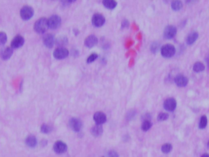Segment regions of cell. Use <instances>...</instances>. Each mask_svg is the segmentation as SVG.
<instances>
[{
	"label": "cell",
	"instance_id": "obj_7",
	"mask_svg": "<svg viewBox=\"0 0 209 157\" xmlns=\"http://www.w3.org/2000/svg\"><path fill=\"white\" fill-rule=\"evenodd\" d=\"M54 151L57 154H63L67 151V145L62 141H57L53 146Z\"/></svg>",
	"mask_w": 209,
	"mask_h": 157
},
{
	"label": "cell",
	"instance_id": "obj_29",
	"mask_svg": "<svg viewBox=\"0 0 209 157\" xmlns=\"http://www.w3.org/2000/svg\"><path fill=\"white\" fill-rule=\"evenodd\" d=\"M159 43L158 42H154V43H152V45H151V47H150V50H151V52L152 53H156L157 51L158 50V49H159Z\"/></svg>",
	"mask_w": 209,
	"mask_h": 157
},
{
	"label": "cell",
	"instance_id": "obj_21",
	"mask_svg": "<svg viewBox=\"0 0 209 157\" xmlns=\"http://www.w3.org/2000/svg\"><path fill=\"white\" fill-rule=\"evenodd\" d=\"M204 68H205L204 64L201 62H196L194 64V66H193V70L195 73H200V72L204 70Z\"/></svg>",
	"mask_w": 209,
	"mask_h": 157
},
{
	"label": "cell",
	"instance_id": "obj_15",
	"mask_svg": "<svg viewBox=\"0 0 209 157\" xmlns=\"http://www.w3.org/2000/svg\"><path fill=\"white\" fill-rule=\"evenodd\" d=\"M175 82L179 87H185L188 84V78L183 75H178L175 77Z\"/></svg>",
	"mask_w": 209,
	"mask_h": 157
},
{
	"label": "cell",
	"instance_id": "obj_32",
	"mask_svg": "<svg viewBox=\"0 0 209 157\" xmlns=\"http://www.w3.org/2000/svg\"><path fill=\"white\" fill-rule=\"evenodd\" d=\"M108 157H119V154L115 151H110L108 153Z\"/></svg>",
	"mask_w": 209,
	"mask_h": 157
},
{
	"label": "cell",
	"instance_id": "obj_26",
	"mask_svg": "<svg viewBox=\"0 0 209 157\" xmlns=\"http://www.w3.org/2000/svg\"><path fill=\"white\" fill-rule=\"evenodd\" d=\"M152 126V123L149 121H145L141 125V130L143 131H148Z\"/></svg>",
	"mask_w": 209,
	"mask_h": 157
},
{
	"label": "cell",
	"instance_id": "obj_11",
	"mask_svg": "<svg viewBox=\"0 0 209 157\" xmlns=\"http://www.w3.org/2000/svg\"><path fill=\"white\" fill-rule=\"evenodd\" d=\"M25 43L24 38L21 35L16 36L14 39H12L11 47L12 48H20Z\"/></svg>",
	"mask_w": 209,
	"mask_h": 157
},
{
	"label": "cell",
	"instance_id": "obj_28",
	"mask_svg": "<svg viewBox=\"0 0 209 157\" xmlns=\"http://www.w3.org/2000/svg\"><path fill=\"white\" fill-rule=\"evenodd\" d=\"M56 41H57V45L62 46L63 47V46L67 44V39H66V37H60V38H59L57 40H56Z\"/></svg>",
	"mask_w": 209,
	"mask_h": 157
},
{
	"label": "cell",
	"instance_id": "obj_34",
	"mask_svg": "<svg viewBox=\"0 0 209 157\" xmlns=\"http://www.w3.org/2000/svg\"><path fill=\"white\" fill-rule=\"evenodd\" d=\"M201 157H209V154H207V153L206 154H203Z\"/></svg>",
	"mask_w": 209,
	"mask_h": 157
},
{
	"label": "cell",
	"instance_id": "obj_19",
	"mask_svg": "<svg viewBox=\"0 0 209 157\" xmlns=\"http://www.w3.org/2000/svg\"><path fill=\"white\" fill-rule=\"evenodd\" d=\"M199 38V33L197 32H192L188 35L186 39V42L188 45H192L194 43V41H196Z\"/></svg>",
	"mask_w": 209,
	"mask_h": 157
},
{
	"label": "cell",
	"instance_id": "obj_9",
	"mask_svg": "<svg viewBox=\"0 0 209 157\" xmlns=\"http://www.w3.org/2000/svg\"><path fill=\"white\" fill-rule=\"evenodd\" d=\"M69 125L73 130L75 132H78L82 129L83 123L78 118H71L69 120Z\"/></svg>",
	"mask_w": 209,
	"mask_h": 157
},
{
	"label": "cell",
	"instance_id": "obj_35",
	"mask_svg": "<svg viewBox=\"0 0 209 157\" xmlns=\"http://www.w3.org/2000/svg\"><path fill=\"white\" fill-rule=\"evenodd\" d=\"M208 148H209V141H208Z\"/></svg>",
	"mask_w": 209,
	"mask_h": 157
},
{
	"label": "cell",
	"instance_id": "obj_27",
	"mask_svg": "<svg viewBox=\"0 0 209 157\" xmlns=\"http://www.w3.org/2000/svg\"><path fill=\"white\" fill-rule=\"evenodd\" d=\"M7 40V34L4 32H0V46H3L6 43Z\"/></svg>",
	"mask_w": 209,
	"mask_h": 157
},
{
	"label": "cell",
	"instance_id": "obj_22",
	"mask_svg": "<svg viewBox=\"0 0 209 157\" xmlns=\"http://www.w3.org/2000/svg\"><path fill=\"white\" fill-rule=\"evenodd\" d=\"M183 6V3L181 1H173L172 3V8L174 11H179L181 9Z\"/></svg>",
	"mask_w": 209,
	"mask_h": 157
},
{
	"label": "cell",
	"instance_id": "obj_33",
	"mask_svg": "<svg viewBox=\"0 0 209 157\" xmlns=\"http://www.w3.org/2000/svg\"><path fill=\"white\" fill-rule=\"evenodd\" d=\"M129 25V22L127 20H124V21L122 22V28H127V27Z\"/></svg>",
	"mask_w": 209,
	"mask_h": 157
},
{
	"label": "cell",
	"instance_id": "obj_20",
	"mask_svg": "<svg viewBox=\"0 0 209 157\" xmlns=\"http://www.w3.org/2000/svg\"><path fill=\"white\" fill-rule=\"evenodd\" d=\"M102 3L108 9H114L117 6V2L113 0H104L102 1Z\"/></svg>",
	"mask_w": 209,
	"mask_h": 157
},
{
	"label": "cell",
	"instance_id": "obj_6",
	"mask_svg": "<svg viewBox=\"0 0 209 157\" xmlns=\"http://www.w3.org/2000/svg\"><path fill=\"white\" fill-rule=\"evenodd\" d=\"M105 22V18L104 17V16L99 13H96L94 14L92 19V23H93V26L95 27H102Z\"/></svg>",
	"mask_w": 209,
	"mask_h": 157
},
{
	"label": "cell",
	"instance_id": "obj_18",
	"mask_svg": "<svg viewBox=\"0 0 209 157\" xmlns=\"http://www.w3.org/2000/svg\"><path fill=\"white\" fill-rule=\"evenodd\" d=\"M25 143L26 145L29 147H31V148H34L35 147L36 145H37V138L34 135H30L26 138V140H25Z\"/></svg>",
	"mask_w": 209,
	"mask_h": 157
},
{
	"label": "cell",
	"instance_id": "obj_1",
	"mask_svg": "<svg viewBox=\"0 0 209 157\" xmlns=\"http://www.w3.org/2000/svg\"><path fill=\"white\" fill-rule=\"evenodd\" d=\"M34 29L36 33H44L48 29V19L45 17L40 18L39 20L36 21L34 25Z\"/></svg>",
	"mask_w": 209,
	"mask_h": 157
},
{
	"label": "cell",
	"instance_id": "obj_5",
	"mask_svg": "<svg viewBox=\"0 0 209 157\" xmlns=\"http://www.w3.org/2000/svg\"><path fill=\"white\" fill-rule=\"evenodd\" d=\"M69 50H67L66 48L60 47L57 48L56 50H54L53 56L55 59H66V57L69 56Z\"/></svg>",
	"mask_w": 209,
	"mask_h": 157
},
{
	"label": "cell",
	"instance_id": "obj_16",
	"mask_svg": "<svg viewBox=\"0 0 209 157\" xmlns=\"http://www.w3.org/2000/svg\"><path fill=\"white\" fill-rule=\"evenodd\" d=\"M55 42H56V40H55V38L52 34H47L43 39V43L48 48L52 47Z\"/></svg>",
	"mask_w": 209,
	"mask_h": 157
},
{
	"label": "cell",
	"instance_id": "obj_24",
	"mask_svg": "<svg viewBox=\"0 0 209 157\" xmlns=\"http://www.w3.org/2000/svg\"><path fill=\"white\" fill-rule=\"evenodd\" d=\"M207 124H208V118L206 116H203L200 119L199 127V129H204V128H206Z\"/></svg>",
	"mask_w": 209,
	"mask_h": 157
},
{
	"label": "cell",
	"instance_id": "obj_8",
	"mask_svg": "<svg viewBox=\"0 0 209 157\" xmlns=\"http://www.w3.org/2000/svg\"><path fill=\"white\" fill-rule=\"evenodd\" d=\"M163 107L167 112H173L176 107V101L174 98H168L164 101Z\"/></svg>",
	"mask_w": 209,
	"mask_h": 157
},
{
	"label": "cell",
	"instance_id": "obj_23",
	"mask_svg": "<svg viewBox=\"0 0 209 157\" xmlns=\"http://www.w3.org/2000/svg\"><path fill=\"white\" fill-rule=\"evenodd\" d=\"M40 130H41V132L43 133H50L52 131V128L49 125V124H43L42 125H41V128H40Z\"/></svg>",
	"mask_w": 209,
	"mask_h": 157
},
{
	"label": "cell",
	"instance_id": "obj_31",
	"mask_svg": "<svg viewBox=\"0 0 209 157\" xmlns=\"http://www.w3.org/2000/svg\"><path fill=\"white\" fill-rule=\"evenodd\" d=\"M168 114L166 113H159V115L158 116V120L159 121H166L167 119H168Z\"/></svg>",
	"mask_w": 209,
	"mask_h": 157
},
{
	"label": "cell",
	"instance_id": "obj_4",
	"mask_svg": "<svg viewBox=\"0 0 209 157\" xmlns=\"http://www.w3.org/2000/svg\"><path fill=\"white\" fill-rule=\"evenodd\" d=\"M61 24V19L59 16L53 15L51 17L48 19V28H50L52 30H55L59 28Z\"/></svg>",
	"mask_w": 209,
	"mask_h": 157
},
{
	"label": "cell",
	"instance_id": "obj_2",
	"mask_svg": "<svg viewBox=\"0 0 209 157\" xmlns=\"http://www.w3.org/2000/svg\"><path fill=\"white\" fill-rule=\"evenodd\" d=\"M176 53V48L173 45L166 44L161 48L162 56L165 58H171Z\"/></svg>",
	"mask_w": 209,
	"mask_h": 157
},
{
	"label": "cell",
	"instance_id": "obj_25",
	"mask_svg": "<svg viewBox=\"0 0 209 157\" xmlns=\"http://www.w3.org/2000/svg\"><path fill=\"white\" fill-rule=\"evenodd\" d=\"M172 144H170V143H165V144H163V147H162L161 150L163 153H169V152L172 151Z\"/></svg>",
	"mask_w": 209,
	"mask_h": 157
},
{
	"label": "cell",
	"instance_id": "obj_17",
	"mask_svg": "<svg viewBox=\"0 0 209 157\" xmlns=\"http://www.w3.org/2000/svg\"><path fill=\"white\" fill-rule=\"evenodd\" d=\"M91 133L94 137H99L101 136L103 133V128L101 124H96L94 125L92 130H91Z\"/></svg>",
	"mask_w": 209,
	"mask_h": 157
},
{
	"label": "cell",
	"instance_id": "obj_30",
	"mask_svg": "<svg viewBox=\"0 0 209 157\" xmlns=\"http://www.w3.org/2000/svg\"><path fill=\"white\" fill-rule=\"evenodd\" d=\"M97 57H98V55H97V54L93 53L90 56H88V58L87 59V64H90V63L94 62V61L97 59Z\"/></svg>",
	"mask_w": 209,
	"mask_h": 157
},
{
	"label": "cell",
	"instance_id": "obj_10",
	"mask_svg": "<svg viewBox=\"0 0 209 157\" xmlns=\"http://www.w3.org/2000/svg\"><path fill=\"white\" fill-rule=\"evenodd\" d=\"M176 33V28L173 25H168L164 29L163 36L166 39H172Z\"/></svg>",
	"mask_w": 209,
	"mask_h": 157
},
{
	"label": "cell",
	"instance_id": "obj_12",
	"mask_svg": "<svg viewBox=\"0 0 209 157\" xmlns=\"http://www.w3.org/2000/svg\"><path fill=\"white\" fill-rule=\"evenodd\" d=\"M93 120H94V121L96 122V124H101L102 125V124H104V122L106 121V116L102 112H97V113L94 114Z\"/></svg>",
	"mask_w": 209,
	"mask_h": 157
},
{
	"label": "cell",
	"instance_id": "obj_14",
	"mask_svg": "<svg viewBox=\"0 0 209 157\" xmlns=\"http://www.w3.org/2000/svg\"><path fill=\"white\" fill-rule=\"evenodd\" d=\"M12 54H13V50L12 47H5L4 49H2L0 50V56L3 60H7V59H10L12 57Z\"/></svg>",
	"mask_w": 209,
	"mask_h": 157
},
{
	"label": "cell",
	"instance_id": "obj_13",
	"mask_svg": "<svg viewBox=\"0 0 209 157\" xmlns=\"http://www.w3.org/2000/svg\"><path fill=\"white\" fill-rule=\"evenodd\" d=\"M97 43H98V39H97L96 36L94 35L88 36L84 41V44L88 48H92L93 47H95Z\"/></svg>",
	"mask_w": 209,
	"mask_h": 157
},
{
	"label": "cell",
	"instance_id": "obj_3",
	"mask_svg": "<svg viewBox=\"0 0 209 157\" xmlns=\"http://www.w3.org/2000/svg\"><path fill=\"white\" fill-rule=\"evenodd\" d=\"M21 17L24 21H29L33 17L34 9L30 6H25L21 9Z\"/></svg>",
	"mask_w": 209,
	"mask_h": 157
}]
</instances>
